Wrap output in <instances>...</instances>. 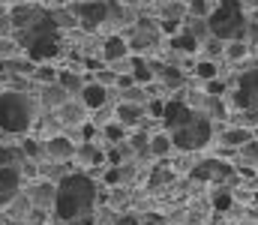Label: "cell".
I'll return each instance as SVG.
<instances>
[{
	"mask_svg": "<svg viewBox=\"0 0 258 225\" xmlns=\"http://www.w3.org/2000/svg\"><path fill=\"white\" fill-rule=\"evenodd\" d=\"M96 201V183L87 174H69L54 189V216L63 222H75L78 216L90 213Z\"/></svg>",
	"mask_w": 258,
	"mask_h": 225,
	"instance_id": "6da1fadb",
	"label": "cell"
},
{
	"mask_svg": "<svg viewBox=\"0 0 258 225\" xmlns=\"http://www.w3.org/2000/svg\"><path fill=\"white\" fill-rule=\"evenodd\" d=\"M18 42H21V48L27 51L30 63L51 60V57L60 51V24H57L51 15L36 12V18H33L27 27H21Z\"/></svg>",
	"mask_w": 258,
	"mask_h": 225,
	"instance_id": "7a4b0ae2",
	"label": "cell"
},
{
	"mask_svg": "<svg viewBox=\"0 0 258 225\" xmlns=\"http://www.w3.org/2000/svg\"><path fill=\"white\" fill-rule=\"evenodd\" d=\"M207 30L216 36V39H237L243 30H246V18H243V9L237 0H222L210 18H207Z\"/></svg>",
	"mask_w": 258,
	"mask_h": 225,
	"instance_id": "3957f363",
	"label": "cell"
},
{
	"mask_svg": "<svg viewBox=\"0 0 258 225\" xmlns=\"http://www.w3.org/2000/svg\"><path fill=\"white\" fill-rule=\"evenodd\" d=\"M27 126H30V99L15 90L0 93V129L21 135L27 132Z\"/></svg>",
	"mask_w": 258,
	"mask_h": 225,
	"instance_id": "277c9868",
	"label": "cell"
},
{
	"mask_svg": "<svg viewBox=\"0 0 258 225\" xmlns=\"http://www.w3.org/2000/svg\"><path fill=\"white\" fill-rule=\"evenodd\" d=\"M207 141H210V120L204 114H195V111L183 126H177L171 132V144L180 150H198V147H204Z\"/></svg>",
	"mask_w": 258,
	"mask_h": 225,
	"instance_id": "5b68a950",
	"label": "cell"
},
{
	"mask_svg": "<svg viewBox=\"0 0 258 225\" xmlns=\"http://www.w3.org/2000/svg\"><path fill=\"white\" fill-rule=\"evenodd\" d=\"M234 105L243 111L258 108V69H249V72L240 75V90L234 93Z\"/></svg>",
	"mask_w": 258,
	"mask_h": 225,
	"instance_id": "8992f818",
	"label": "cell"
},
{
	"mask_svg": "<svg viewBox=\"0 0 258 225\" xmlns=\"http://www.w3.org/2000/svg\"><path fill=\"white\" fill-rule=\"evenodd\" d=\"M75 15L81 18V27L87 30H96L105 18H108V3H99V0H87V3H78L75 6Z\"/></svg>",
	"mask_w": 258,
	"mask_h": 225,
	"instance_id": "52a82bcc",
	"label": "cell"
},
{
	"mask_svg": "<svg viewBox=\"0 0 258 225\" xmlns=\"http://www.w3.org/2000/svg\"><path fill=\"white\" fill-rule=\"evenodd\" d=\"M192 117V108L183 102V99H171V102H165V111H162V120H165V126L174 132L177 126H183L186 120Z\"/></svg>",
	"mask_w": 258,
	"mask_h": 225,
	"instance_id": "ba28073f",
	"label": "cell"
},
{
	"mask_svg": "<svg viewBox=\"0 0 258 225\" xmlns=\"http://www.w3.org/2000/svg\"><path fill=\"white\" fill-rule=\"evenodd\" d=\"M18 183H21V174L15 165H0V207L9 204L18 192Z\"/></svg>",
	"mask_w": 258,
	"mask_h": 225,
	"instance_id": "9c48e42d",
	"label": "cell"
},
{
	"mask_svg": "<svg viewBox=\"0 0 258 225\" xmlns=\"http://www.w3.org/2000/svg\"><path fill=\"white\" fill-rule=\"evenodd\" d=\"M81 102L87 105V108H102L105 102H108V90H105V84H87V87H81Z\"/></svg>",
	"mask_w": 258,
	"mask_h": 225,
	"instance_id": "30bf717a",
	"label": "cell"
},
{
	"mask_svg": "<svg viewBox=\"0 0 258 225\" xmlns=\"http://www.w3.org/2000/svg\"><path fill=\"white\" fill-rule=\"evenodd\" d=\"M228 174H231V168L222 162H201L192 171V177H198V180H213V177H228Z\"/></svg>",
	"mask_w": 258,
	"mask_h": 225,
	"instance_id": "8fae6325",
	"label": "cell"
},
{
	"mask_svg": "<svg viewBox=\"0 0 258 225\" xmlns=\"http://www.w3.org/2000/svg\"><path fill=\"white\" fill-rule=\"evenodd\" d=\"M126 54V42L120 39V36H111V39H105V48H102V57L108 60V63H114V60H120Z\"/></svg>",
	"mask_w": 258,
	"mask_h": 225,
	"instance_id": "7c38bea8",
	"label": "cell"
},
{
	"mask_svg": "<svg viewBox=\"0 0 258 225\" xmlns=\"http://www.w3.org/2000/svg\"><path fill=\"white\" fill-rule=\"evenodd\" d=\"M48 153L54 156V159H69V156H75V147H72V141L69 138H51L48 141Z\"/></svg>",
	"mask_w": 258,
	"mask_h": 225,
	"instance_id": "4fadbf2b",
	"label": "cell"
},
{
	"mask_svg": "<svg viewBox=\"0 0 258 225\" xmlns=\"http://www.w3.org/2000/svg\"><path fill=\"white\" fill-rule=\"evenodd\" d=\"M195 45H198V39H195L189 30H183V33H174V39H171V48H177V51H183V54H192Z\"/></svg>",
	"mask_w": 258,
	"mask_h": 225,
	"instance_id": "5bb4252c",
	"label": "cell"
},
{
	"mask_svg": "<svg viewBox=\"0 0 258 225\" xmlns=\"http://www.w3.org/2000/svg\"><path fill=\"white\" fill-rule=\"evenodd\" d=\"M222 141H225L228 147H231V144H234V147H237V144H249V141H252V132H249V129H228Z\"/></svg>",
	"mask_w": 258,
	"mask_h": 225,
	"instance_id": "9a60e30c",
	"label": "cell"
},
{
	"mask_svg": "<svg viewBox=\"0 0 258 225\" xmlns=\"http://www.w3.org/2000/svg\"><path fill=\"white\" fill-rule=\"evenodd\" d=\"M171 147H174V144H171V135H153V138H150V153H153V156H165Z\"/></svg>",
	"mask_w": 258,
	"mask_h": 225,
	"instance_id": "2e32d148",
	"label": "cell"
},
{
	"mask_svg": "<svg viewBox=\"0 0 258 225\" xmlns=\"http://www.w3.org/2000/svg\"><path fill=\"white\" fill-rule=\"evenodd\" d=\"M117 117H120V123L132 126V123L141 117V108H138V105H120V108H117Z\"/></svg>",
	"mask_w": 258,
	"mask_h": 225,
	"instance_id": "e0dca14e",
	"label": "cell"
},
{
	"mask_svg": "<svg viewBox=\"0 0 258 225\" xmlns=\"http://www.w3.org/2000/svg\"><path fill=\"white\" fill-rule=\"evenodd\" d=\"M150 78H153V72L147 69V63H144V60H135V63H132V81H138V84H147Z\"/></svg>",
	"mask_w": 258,
	"mask_h": 225,
	"instance_id": "ac0fdd59",
	"label": "cell"
},
{
	"mask_svg": "<svg viewBox=\"0 0 258 225\" xmlns=\"http://www.w3.org/2000/svg\"><path fill=\"white\" fill-rule=\"evenodd\" d=\"M195 72H198V78H204V81H213L216 78V63L213 60H201L195 66Z\"/></svg>",
	"mask_w": 258,
	"mask_h": 225,
	"instance_id": "d6986e66",
	"label": "cell"
},
{
	"mask_svg": "<svg viewBox=\"0 0 258 225\" xmlns=\"http://www.w3.org/2000/svg\"><path fill=\"white\" fill-rule=\"evenodd\" d=\"M159 72H162V78H165L168 87H180V84H183V75L177 72L174 66H165V69H159Z\"/></svg>",
	"mask_w": 258,
	"mask_h": 225,
	"instance_id": "ffe728a7",
	"label": "cell"
},
{
	"mask_svg": "<svg viewBox=\"0 0 258 225\" xmlns=\"http://www.w3.org/2000/svg\"><path fill=\"white\" fill-rule=\"evenodd\" d=\"M225 54H228V60H240V57H246V45L243 42H231L225 48Z\"/></svg>",
	"mask_w": 258,
	"mask_h": 225,
	"instance_id": "44dd1931",
	"label": "cell"
},
{
	"mask_svg": "<svg viewBox=\"0 0 258 225\" xmlns=\"http://www.w3.org/2000/svg\"><path fill=\"white\" fill-rule=\"evenodd\" d=\"M231 204H234V198H231V192H219V195L213 198V207H216L219 213H222V210H228Z\"/></svg>",
	"mask_w": 258,
	"mask_h": 225,
	"instance_id": "7402d4cb",
	"label": "cell"
},
{
	"mask_svg": "<svg viewBox=\"0 0 258 225\" xmlns=\"http://www.w3.org/2000/svg\"><path fill=\"white\" fill-rule=\"evenodd\" d=\"M57 81H60V87H69V90H75V87H81V81H78L75 75H69V72L57 75Z\"/></svg>",
	"mask_w": 258,
	"mask_h": 225,
	"instance_id": "603a6c76",
	"label": "cell"
},
{
	"mask_svg": "<svg viewBox=\"0 0 258 225\" xmlns=\"http://www.w3.org/2000/svg\"><path fill=\"white\" fill-rule=\"evenodd\" d=\"M36 75H39L45 84H54V81H57V72H54L51 66H39V69H36Z\"/></svg>",
	"mask_w": 258,
	"mask_h": 225,
	"instance_id": "cb8c5ba5",
	"label": "cell"
},
{
	"mask_svg": "<svg viewBox=\"0 0 258 225\" xmlns=\"http://www.w3.org/2000/svg\"><path fill=\"white\" fill-rule=\"evenodd\" d=\"M15 162V150L12 147H0V165H12Z\"/></svg>",
	"mask_w": 258,
	"mask_h": 225,
	"instance_id": "d4e9b609",
	"label": "cell"
},
{
	"mask_svg": "<svg viewBox=\"0 0 258 225\" xmlns=\"http://www.w3.org/2000/svg\"><path fill=\"white\" fill-rule=\"evenodd\" d=\"M189 9H192V15H195V18L207 15V0H192V6H189Z\"/></svg>",
	"mask_w": 258,
	"mask_h": 225,
	"instance_id": "484cf974",
	"label": "cell"
},
{
	"mask_svg": "<svg viewBox=\"0 0 258 225\" xmlns=\"http://www.w3.org/2000/svg\"><path fill=\"white\" fill-rule=\"evenodd\" d=\"M105 138L108 141H120L123 138V129L120 126H105Z\"/></svg>",
	"mask_w": 258,
	"mask_h": 225,
	"instance_id": "4316f807",
	"label": "cell"
},
{
	"mask_svg": "<svg viewBox=\"0 0 258 225\" xmlns=\"http://www.w3.org/2000/svg\"><path fill=\"white\" fill-rule=\"evenodd\" d=\"M162 30H165V33H171V36H174V33H177V30H180V21H177V18H168V21H162Z\"/></svg>",
	"mask_w": 258,
	"mask_h": 225,
	"instance_id": "83f0119b",
	"label": "cell"
},
{
	"mask_svg": "<svg viewBox=\"0 0 258 225\" xmlns=\"http://www.w3.org/2000/svg\"><path fill=\"white\" fill-rule=\"evenodd\" d=\"M105 183H120V171L117 168H108L105 171Z\"/></svg>",
	"mask_w": 258,
	"mask_h": 225,
	"instance_id": "f1b7e54d",
	"label": "cell"
},
{
	"mask_svg": "<svg viewBox=\"0 0 258 225\" xmlns=\"http://www.w3.org/2000/svg\"><path fill=\"white\" fill-rule=\"evenodd\" d=\"M168 177H171V174H168V171H153V177H150V183H153V186H156V183H165V180H168Z\"/></svg>",
	"mask_w": 258,
	"mask_h": 225,
	"instance_id": "f546056e",
	"label": "cell"
},
{
	"mask_svg": "<svg viewBox=\"0 0 258 225\" xmlns=\"http://www.w3.org/2000/svg\"><path fill=\"white\" fill-rule=\"evenodd\" d=\"M162 111H165V102H150V114L153 117H162Z\"/></svg>",
	"mask_w": 258,
	"mask_h": 225,
	"instance_id": "4dcf8cb0",
	"label": "cell"
},
{
	"mask_svg": "<svg viewBox=\"0 0 258 225\" xmlns=\"http://www.w3.org/2000/svg\"><path fill=\"white\" fill-rule=\"evenodd\" d=\"M66 96V93H63ZM63 96H60V90H48V105H57V102H63Z\"/></svg>",
	"mask_w": 258,
	"mask_h": 225,
	"instance_id": "1f68e13d",
	"label": "cell"
},
{
	"mask_svg": "<svg viewBox=\"0 0 258 225\" xmlns=\"http://www.w3.org/2000/svg\"><path fill=\"white\" fill-rule=\"evenodd\" d=\"M132 144H135V150H144V144H147V135H144V132H138V135L132 138Z\"/></svg>",
	"mask_w": 258,
	"mask_h": 225,
	"instance_id": "d6a6232c",
	"label": "cell"
},
{
	"mask_svg": "<svg viewBox=\"0 0 258 225\" xmlns=\"http://www.w3.org/2000/svg\"><path fill=\"white\" fill-rule=\"evenodd\" d=\"M219 42H222V39H213V42H207V51H210L213 57H216V54L222 51V45H219Z\"/></svg>",
	"mask_w": 258,
	"mask_h": 225,
	"instance_id": "836d02e7",
	"label": "cell"
},
{
	"mask_svg": "<svg viewBox=\"0 0 258 225\" xmlns=\"http://www.w3.org/2000/svg\"><path fill=\"white\" fill-rule=\"evenodd\" d=\"M9 51H12V42L9 39H0V57H6Z\"/></svg>",
	"mask_w": 258,
	"mask_h": 225,
	"instance_id": "e575fe53",
	"label": "cell"
},
{
	"mask_svg": "<svg viewBox=\"0 0 258 225\" xmlns=\"http://www.w3.org/2000/svg\"><path fill=\"white\" fill-rule=\"evenodd\" d=\"M108 81H114V72H108V69H102V72H99V84H108Z\"/></svg>",
	"mask_w": 258,
	"mask_h": 225,
	"instance_id": "d590c367",
	"label": "cell"
},
{
	"mask_svg": "<svg viewBox=\"0 0 258 225\" xmlns=\"http://www.w3.org/2000/svg\"><path fill=\"white\" fill-rule=\"evenodd\" d=\"M114 225H141V222H138L135 216H120V219H117Z\"/></svg>",
	"mask_w": 258,
	"mask_h": 225,
	"instance_id": "8d00e7d4",
	"label": "cell"
},
{
	"mask_svg": "<svg viewBox=\"0 0 258 225\" xmlns=\"http://www.w3.org/2000/svg\"><path fill=\"white\" fill-rule=\"evenodd\" d=\"M108 162L117 165V162H120V150H108Z\"/></svg>",
	"mask_w": 258,
	"mask_h": 225,
	"instance_id": "74e56055",
	"label": "cell"
},
{
	"mask_svg": "<svg viewBox=\"0 0 258 225\" xmlns=\"http://www.w3.org/2000/svg\"><path fill=\"white\" fill-rule=\"evenodd\" d=\"M207 90H210V93H222V84H219V81H210Z\"/></svg>",
	"mask_w": 258,
	"mask_h": 225,
	"instance_id": "f35d334b",
	"label": "cell"
},
{
	"mask_svg": "<svg viewBox=\"0 0 258 225\" xmlns=\"http://www.w3.org/2000/svg\"><path fill=\"white\" fill-rule=\"evenodd\" d=\"M81 132H84V138H87V141H90V138H93V135H96V129H93V126H90V123H87V126H84V129H81Z\"/></svg>",
	"mask_w": 258,
	"mask_h": 225,
	"instance_id": "ab89813d",
	"label": "cell"
},
{
	"mask_svg": "<svg viewBox=\"0 0 258 225\" xmlns=\"http://www.w3.org/2000/svg\"><path fill=\"white\" fill-rule=\"evenodd\" d=\"M24 153H30V156H33V153H36V141H24Z\"/></svg>",
	"mask_w": 258,
	"mask_h": 225,
	"instance_id": "60d3db41",
	"label": "cell"
},
{
	"mask_svg": "<svg viewBox=\"0 0 258 225\" xmlns=\"http://www.w3.org/2000/svg\"><path fill=\"white\" fill-rule=\"evenodd\" d=\"M249 39L258 42V24H249Z\"/></svg>",
	"mask_w": 258,
	"mask_h": 225,
	"instance_id": "b9f144b4",
	"label": "cell"
},
{
	"mask_svg": "<svg viewBox=\"0 0 258 225\" xmlns=\"http://www.w3.org/2000/svg\"><path fill=\"white\" fill-rule=\"evenodd\" d=\"M117 84H120V87H129V84H132V75H123V78H117Z\"/></svg>",
	"mask_w": 258,
	"mask_h": 225,
	"instance_id": "7bdbcfd3",
	"label": "cell"
},
{
	"mask_svg": "<svg viewBox=\"0 0 258 225\" xmlns=\"http://www.w3.org/2000/svg\"><path fill=\"white\" fill-rule=\"evenodd\" d=\"M252 201H255V207H258V192H255V198H252Z\"/></svg>",
	"mask_w": 258,
	"mask_h": 225,
	"instance_id": "ee69618b",
	"label": "cell"
}]
</instances>
